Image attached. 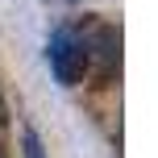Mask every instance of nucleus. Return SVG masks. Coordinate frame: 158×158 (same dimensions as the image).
Returning a JSON list of instances; mask_svg holds the SVG:
<instances>
[{
  "mask_svg": "<svg viewBox=\"0 0 158 158\" xmlns=\"http://www.w3.org/2000/svg\"><path fill=\"white\" fill-rule=\"evenodd\" d=\"M67 4H79V0H67Z\"/></svg>",
  "mask_w": 158,
  "mask_h": 158,
  "instance_id": "5",
  "label": "nucleus"
},
{
  "mask_svg": "<svg viewBox=\"0 0 158 158\" xmlns=\"http://www.w3.org/2000/svg\"><path fill=\"white\" fill-rule=\"evenodd\" d=\"M46 63H50V75L58 79L63 87H79L87 75V42H83V29L79 25H54V33L46 38Z\"/></svg>",
  "mask_w": 158,
  "mask_h": 158,
  "instance_id": "1",
  "label": "nucleus"
},
{
  "mask_svg": "<svg viewBox=\"0 0 158 158\" xmlns=\"http://www.w3.org/2000/svg\"><path fill=\"white\" fill-rule=\"evenodd\" d=\"M21 150H25V158H46V150H42V137L33 133V129H25V133H21Z\"/></svg>",
  "mask_w": 158,
  "mask_h": 158,
  "instance_id": "3",
  "label": "nucleus"
},
{
  "mask_svg": "<svg viewBox=\"0 0 158 158\" xmlns=\"http://www.w3.org/2000/svg\"><path fill=\"white\" fill-rule=\"evenodd\" d=\"M83 42H87V71L96 67L100 79H112L121 71V29H117V25L96 21L92 29L83 33Z\"/></svg>",
  "mask_w": 158,
  "mask_h": 158,
  "instance_id": "2",
  "label": "nucleus"
},
{
  "mask_svg": "<svg viewBox=\"0 0 158 158\" xmlns=\"http://www.w3.org/2000/svg\"><path fill=\"white\" fill-rule=\"evenodd\" d=\"M0 125H8V100H4V92H0Z\"/></svg>",
  "mask_w": 158,
  "mask_h": 158,
  "instance_id": "4",
  "label": "nucleus"
}]
</instances>
